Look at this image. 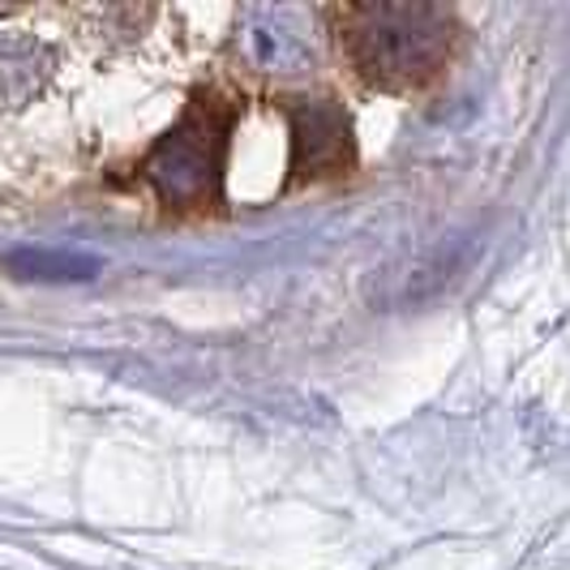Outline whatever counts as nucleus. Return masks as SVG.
Segmentation results:
<instances>
[{
  "instance_id": "f257e3e1",
  "label": "nucleus",
  "mask_w": 570,
  "mask_h": 570,
  "mask_svg": "<svg viewBox=\"0 0 570 570\" xmlns=\"http://www.w3.org/2000/svg\"><path fill=\"white\" fill-rule=\"evenodd\" d=\"M343 52L377 90H412L442 65L451 13L442 4H340Z\"/></svg>"
},
{
  "instance_id": "f03ea898",
  "label": "nucleus",
  "mask_w": 570,
  "mask_h": 570,
  "mask_svg": "<svg viewBox=\"0 0 570 570\" xmlns=\"http://www.w3.org/2000/svg\"><path fill=\"white\" fill-rule=\"evenodd\" d=\"M232 108L219 99H194V108L176 120L168 138L142 159V176L164 206H202L215 202L224 155H228Z\"/></svg>"
},
{
  "instance_id": "7ed1b4c3",
  "label": "nucleus",
  "mask_w": 570,
  "mask_h": 570,
  "mask_svg": "<svg viewBox=\"0 0 570 570\" xmlns=\"http://www.w3.org/2000/svg\"><path fill=\"white\" fill-rule=\"evenodd\" d=\"M347 164H352V125L340 104L322 95L292 104V180L309 185L322 176L347 171Z\"/></svg>"
},
{
  "instance_id": "20e7f679",
  "label": "nucleus",
  "mask_w": 570,
  "mask_h": 570,
  "mask_svg": "<svg viewBox=\"0 0 570 570\" xmlns=\"http://www.w3.org/2000/svg\"><path fill=\"white\" fill-rule=\"evenodd\" d=\"M245 52L254 57V65L262 69H296L301 65V39L287 27H279V13L257 9L254 22L245 27Z\"/></svg>"
}]
</instances>
